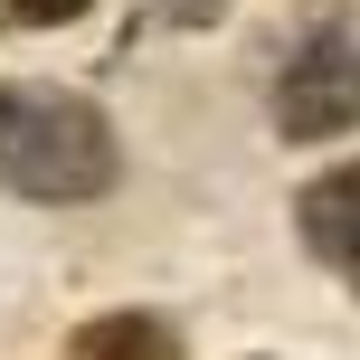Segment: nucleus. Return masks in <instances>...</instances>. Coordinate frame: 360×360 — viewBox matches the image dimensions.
Listing matches in <instances>:
<instances>
[{"mask_svg": "<svg viewBox=\"0 0 360 360\" xmlns=\"http://www.w3.org/2000/svg\"><path fill=\"white\" fill-rule=\"evenodd\" d=\"M124 152H114L105 105H86L76 86H0V180L19 199H105Z\"/></svg>", "mask_w": 360, "mask_h": 360, "instance_id": "nucleus-1", "label": "nucleus"}, {"mask_svg": "<svg viewBox=\"0 0 360 360\" xmlns=\"http://www.w3.org/2000/svg\"><path fill=\"white\" fill-rule=\"evenodd\" d=\"M275 133L285 143H332L360 133V29H313L275 76Z\"/></svg>", "mask_w": 360, "mask_h": 360, "instance_id": "nucleus-2", "label": "nucleus"}, {"mask_svg": "<svg viewBox=\"0 0 360 360\" xmlns=\"http://www.w3.org/2000/svg\"><path fill=\"white\" fill-rule=\"evenodd\" d=\"M294 228H304L313 266H332V275L360 294V162H332L323 180H304V199H294Z\"/></svg>", "mask_w": 360, "mask_h": 360, "instance_id": "nucleus-3", "label": "nucleus"}, {"mask_svg": "<svg viewBox=\"0 0 360 360\" xmlns=\"http://www.w3.org/2000/svg\"><path fill=\"white\" fill-rule=\"evenodd\" d=\"M57 360H180V342H171L162 313H95V323L67 332Z\"/></svg>", "mask_w": 360, "mask_h": 360, "instance_id": "nucleus-4", "label": "nucleus"}, {"mask_svg": "<svg viewBox=\"0 0 360 360\" xmlns=\"http://www.w3.org/2000/svg\"><path fill=\"white\" fill-rule=\"evenodd\" d=\"M19 29H57V19H86V0H0Z\"/></svg>", "mask_w": 360, "mask_h": 360, "instance_id": "nucleus-5", "label": "nucleus"}, {"mask_svg": "<svg viewBox=\"0 0 360 360\" xmlns=\"http://www.w3.org/2000/svg\"><path fill=\"white\" fill-rule=\"evenodd\" d=\"M152 10H162V19H171V29H209V19H218V10H228V0H152Z\"/></svg>", "mask_w": 360, "mask_h": 360, "instance_id": "nucleus-6", "label": "nucleus"}]
</instances>
